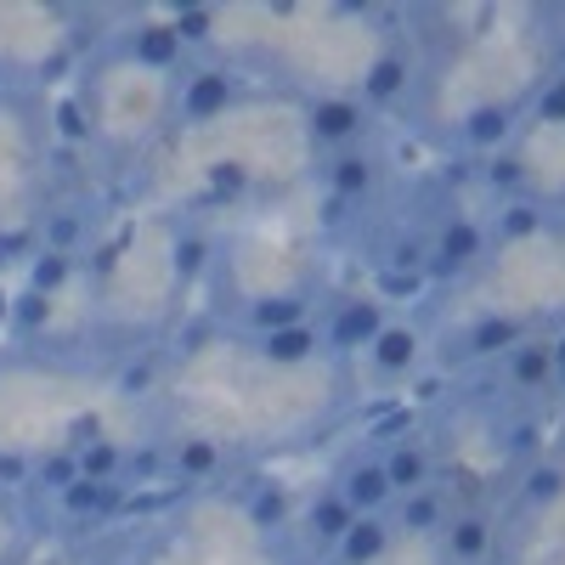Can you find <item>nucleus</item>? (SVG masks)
I'll list each match as a JSON object with an SVG mask.
<instances>
[{"label": "nucleus", "mask_w": 565, "mask_h": 565, "mask_svg": "<svg viewBox=\"0 0 565 565\" xmlns=\"http://www.w3.org/2000/svg\"><path fill=\"white\" fill-rule=\"evenodd\" d=\"M238 103H244V74L232 63H186L170 79V119L175 125H215Z\"/></svg>", "instance_id": "f257e3e1"}, {"label": "nucleus", "mask_w": 565, "mask_h": 565, "mask_svg": "<svg viewBox=\"0 0 565 565\" xmlns=\"http://www.w3.org/2000/svg\"><path fill=\"white\" fill-rule=\"evenodd\" d=\"M114 52L125 57V63H136L141 74H164V79H175L186 63V45L175 40V29H170V18H148V12H136V23L130 29H119L114 34Z\"/></svg>", "instance_id": "f03ea898"}, {"label": "nucleus", "mask_w": 565, "mask_h": 565, "mask_svg": "<svg viewBox=\"0 0 565 565\" xmlns=\"http://www.w3.org/2000/svg\"><path fill=\"white\" fill-rule=\"evenodd\" d=\"M373 130V114L345 97V90H322V97L306 103V136L317 153H345V148H362Z\"/></svg>", "instance_id": "7ed1b4c3"}, {"label": "nucleus", "mask_w": 565, "mask_h": 565, "mask_svg": "<svg viewBox=\"0 0 565 565\" xmlns=\"http://www.w3.org/2000/svg\"><path fill=\"white\" fill-rule=\"evenodd\" d=\"M487 249H492V232L476 215H447L430 232V271L424 277H463L487 260Z\"/></svg>", "instance_id": "20e7f679"}, {"label": "nucleus", "mask_w": 565, "mask_h": 565, "mask_svg": "<svg viewBox=\"0 0 565 565\" xmlns=\"http://www.w3.org/2000/svg\"><path fill=\"white\" fill-rule=\"evenodd\" d=\"M391 322V306L380 295H351L340 306H328V317L317 322L322 328V351H367L380 340V328Z\"/></svg>", "instance_id": "39448f33"}, {"label": "nucleus", "mask_w": 565, "mask_h": 565, "mask_svg": "<svg viewBox=\"0 0 565 565\" xmlns=\"http://www.w3.org/2000/svg\"><path fill=\"white\" fill-rule=\"evenodd\" d=\"M317 175H322V186H328V199H340V204H367L373 193L385 186V164H380V153L367 148H345V153H328L322 164H317Z\"/></svg>", "instance_id": "423d86ee"}, {"label": "nucleus", "mask_w": 565, "mask_h": 565, "mask_svg": "<svg viewBox=\"0 0 565 565\" xmlns=\"http://www.w3.org/2000/svg\"><path fill=\"white\" fill-rule=\"evenodd\" d=\"M407 85H413V52L407 45H385V52H373L367 68H362V108H391L396 97H407Z\"/></svg>", "instance_id": "0eeeda50"}, {"label": "nucleus", "mask_w": 565, "mask_h": 565, "mask_svg": "<svg viewBox=\"0 0 565 565\" xmlns=\"http://www.w3.org/2000/svg\"><path fill=\"white\" fill-rule=\"evenodd\" d=\"M514 130H521V108H514V103H481V108H469V114H463L458 141H463V148H476V153L487 159V153H503V148H509Z\"/></svg>", "instance_id": "6e6552de"}, {"label": "nucleus", "mask_w": 565, "mask_h": 565, "mask_svg": "<svg viewBox=\"0 0 565 565\" xmlns=\"http://www.w3.org/2000/svg\"><path fill=\"white\" fill-rule=\"evenodd\" d=\"M90 226L85 221V210L79 204H45L40 215H34V238H40V249H57V255H85L90 249Z\"/></svg>", "instance_id": "1a4fd4ad"}, {"label": "nucleus", "mask_w": 565, "mask_h": 565, "mask_svg": "<svg viewBox=\"0 0 565 565\" xmlns=\"http://www.w3.org/2000/svg\"><path fill=\"white\" fill-rule=\"evenodd\" d=\"M373 367H380V380H407V373L424 362V328L413 322H385L380 340L367 345Z\"/></svg>", "instance_id": "9d476101"}, {"label": "nucleus", "mask_w": 565, "mask_h": 565, "mask_svg": "<svg viewBox=\"0 0 565 565\" xmlns=\"http://www.w3.org/2000/svg\"><path fill=\"white\" fill-rule=\"evenodd\" d=\"M548 204L537 199V193H521V199H509V204H498V215H492V244L498 249H509V244H532V238H543L548 232Z\"/></svg>", "instance_id": "9b49d317"}, {"label": "nucleus", "mask_w": 565, "mask_h": 565, "mask_svg": "<svg viewBox=\"0 0 565 565\" xmlns=\"http://www.w3.org/2000/svg\"><path fill=\"white\" fill-rule=\"evenodd\" d=\"M125 503V481H74V487H63L57 492V509H63V521H74V526H97V521H108V514Z\"/></svg>", "instance_id": "f8f14e48"}, {"label": "nucleus", "mask_w": 565, "mask_h": 565, "mask_svg": "<svg viewBox=\"0 0 565 565\" xmlns=\"http://www.w3.org/2000/svg\"><path fill=\"white\" fill-rule=\"evenodd\" d=\"M503 380L514 391H532V396L554 391V351H548V340L543 334H526L521 345L503 356Z\"/></svg>", "instance_id": "ddd939ff"}, {"label": "nucleus", "mask_w": 565, "mask_h": 565, "mask_svg": "<svg viewBox=\"0 0 565 565\" xmlns=\"http://www.w3.org/2000/svg\"><path fill=\"white\" fill-rule=\"evenodd\" d=\"M334 492L351 503V514H385V509L396 503V492H391V481H385L380 458H362V463H351L345 476H340V487H334Z\"/></svg>", "instance_id": "4468645a"}, {"label": "nucleus", "mask_w": 565, "mask_h": 565, "mask_svg": "<svg viewBox=\"0 0 565 565\" xmlns=\"http://www.w3.org/2000/svg\"><path fill=\"white\" fill-rule=\"evenodd\" d=\"M441 543H447V559H452V565H481V559L492 554V521H487L481 509L447 514Z\"/></svg>", "instance_id": "2eb2a0df"}, {"label": "nucleus", "mask_w": 565, "mask_h": 565, "mask_svg": "<svg viewBox=\"0 0 565 565\" xmlns=\"http://www.w3.org/2000/svg\"><path fill=\"white\" fill-rule=\"evenodd\" d=\"M521 340H526V322H521V317L487 311V317L463 334V356H469V362H492V356H509Z\"/></svg>", "instance_id": "dca6fc26"}, {"label": "nucleus", "mask_w": 565, "mask_h": 565, "mask_svg": "<svg viewBox=\"0 0 565 565\" xmlns=\"http://www.w3.org/2000/svg\"><path fill=\"white\" fill-rule=\"evenodd\" d=\"M380 469H385V481H391L396 498L424 492V487H430V476H436V463H430V452H424V441H391L385 458H380Z\"/></svg>", "instance_id": "f3484780"}, {"label": "nucleus", "mask_w": 565, "mask_h": 565, "mask_svg": "<svg viewBox=\"0 0 565 565\" xmlns=\"http://www.w3.org/2000/svg\"><path fill=\"white\" fill-rule=\"evenodd\" d=\"M391 521H385V514H356V521H351V532L334 543V559L340 565H380L385 559V548H391Z\"/></svg>", "instance_id": "a211bd4d"}, {"label": "nucleus", "mask_w": 565, "mask_h": 565, "mask_svg": "<svg viewBox=\"0 0 565 565\" xmlns=\"http://www.w3.org/2000/svg\"><path fill=\"white\" fill-rule=\"evenodd\" d=\"M476 181L487 186V193H492L498 204H509V199L532 193V164H526L521 153H514V148H503V153H487V159H481Z\"/></svg>", "instance_id": "6ab92c4d"}, {"label": "nucleus", "mask_w": 565, "mask_h": 565, "mask_svg": "<svg viewBox=\"0 0 565 565\" xmlns=\"http://www.w3.org/2000/svg\"><path fill=\"white\" fill-rule=\"evenodd\" d=\"M322 351V328L317 322H295V328H277V334L260 340V362L271 367H300Z\"/></svg>", "instance_id": "aec40b11"}, {"label": "nucleus", "mask_w": 565, "mask_h": 565, "mask_svg": "<svg viewBox=\"0 0 565 565\" xmlns=\"http://www.w3.org/2000/svg\"><path fill=\"white\" fill-rule=\"evenodd\" d=\"M210 260H215L210 232H204L199 221H181V226H175V238H170V271H175L181 282H193V277L210 271Z\"/></svg>", "instance_id": "412c9836"}, {"label": "nucleus", "mask_w": 565, "mask_h": 565, "mask_svg": "<svg viewBox=\"0 0 565 565\" xmlns=\"http://www.w3.org/2000/svg\"><path fill=\"white\" fill-rule=\"evenodd\" d=\"M441 526H447V503H441V492H436V487H424V492H407V498H396V521H391V532L430 537V532H441Z\"/></svg>", "instance_id": "4be33fe9"}, {"label": "nucleus", "mask_w": 565, "mask_h": 565, "mask_svg": "<svg viewBox=\"0 0 565 565\" xmlns=\"http://www.w3.org/2000/svg\"><path fill=\"white\" fill-rule=\"evenodd\" d=\"M351 521H356V514H351V503H345L334 487L317 492L311 509H306V532H311V543H322V548H334V543L351 532Z\"/></svg>", "instance_id": "5701e85b"}, {"label": "nucleus", "mask_w": 565, "mask_h": 565, "mask_svg": "<svg viewBox=\"0 0 565 565\" xmlns=\"http://www.w3.org/2000/svg\"><path fill=\"white\" fill-rule=\"evenodd\" d=\"M244 322H249L255 334L266 340V334H277V328L311 322V300H306V295H260V300L244 311Z\"/></svg>", "instance_id": "b1692460"}, {"label": "nucleus", "mask_w": 565, "mask_h": 565, "mask_svg": "<svg viewBox=\"0 0 565 565\" xmlns=\"http://www.w3.org/2000/svg\"><path fill=\"white\" fill-rule=\"evenodd\" d=\"M68 452H74V463H79L85 481H125V447H119V441L90 436V441H74Z\"/></svg>", "instance_id": "393cba45"}, {"label": "nucleus", "mask_w": 565, "mask_h": 565, "mask_svg": "<svg viewBox=\"0 0 565 565\" xmlns=\"http://www.w3.org/2000/svg\"><path fill=\"white\" fill-rule=\"evenodd\" d=\"M74 271H79V260L74 255H57V249H34V260H29V289L34 295H45V300H57L68 282H74Z\"/></svg>", "instance_id": "a878e982"}, {"label": "nucleus", "mask_w": 565, "mask_h": 565, "mask_svg": "<svg viewBox=\"0 0 565 565\" xmlns=\"http://www.w3.org/2000/svg\"><path fill=\"white\" fill-rule=\"evenodd\" d=\"M215 23H221L215 7H175V12H170V29H175V40L186 45V57L210 52V45H215Z\"/></svg>", "instance_id": "bb28decb"}, {"label": "nucleus", "mask_w": 565, "mask_h": 565, "mask_svg": "<svg viewBox=\"0 0 565 565\" xmlns=\"http://www.w3.org/2000/svg\"><path fill=\"white\" fill-rule=\"evenodd\" d=\"M559 498H565V469H559L554 458H532L526 476H521V503L548 509V503H559Z\"/></svg>", "instance_id": "cd10ccee"}, {"label": "nucleus", "mask_w": 565, "mask_h": 565, "mask_svg": "<svg viewBox=\"0 0 565 565\" xmlns=\"http://www.w3.org/2000/svg\"><path fill=\"white\" fill-rule=\"evenodd\" d=\"M170 469H175L181 481H210L215 469H221V447H215V441H204V436H186V441H175Z\"/></svg>", "instance_id": "c85d7f7f"}, {"label": "nucleus", "mask_w": 565, "mask_h": 565, "mask_svg": "<svg viewBox=\"0 0 565 565\" xmlns=\"http://www.w3.org/2000/svg\"><path fill=\"white\" fill-rule=\"evenodd\" d=\"M282 521H289V492H282L277 481L249 487V526L255 532H277Z\"/></svg>", "instance_id": "c756f323"}, {"label": "nucleus", "mask_w": 565, "mask_h": 565, "mask_svg": "<svg viewBox=\"0 0 565 565\" xmlns=\"http://www.w3.org/2000/svg\"><path fill=\"white\" fill-rule=\"evenodd\" d=\"M521 114H526L532 125H565V74H548V79H537Z\"/></svg>", "instance_id": "7c9ffc66"}, {"label": "nucleus", "mask_w": 565, "mask_h": 565, "mask_svg": "<svg viewBox=\"0 0 565 565\" xmlns=\"http://www.w3.org/2000/svg\"><path fill=\"white\" fill-rule=\"evenodd\" d=\"M79 481V463H74V452L68 447H57V452H45V458H34V476H29V487L34 492H63V487H74Z\"/></svg>", "instance_id": "2f4dec72"}, {"label": "nucleus", "mask_w": 565, "mask_h": 565, "mask_svg": "<svg viewBox=\"0 0 565 565\" xmlns=\"http://www.w3.org/2000/svg\"><path fill=\"white\" fill-rule=\"evenodd\" d=\"M52 306L57 300H45V295H34V289H23L18 300H12V334L18 340H34V334H45V328H52Z\"/></svg>", "instance_id": "473e14b6"}, {"label": "nucleus", "mask_w": 565, "mask_h": 565, "mask_svg": "<svg viewBox=\"0 0 565 565\" xmlns=\"http://www.w3.org/2000/svg\"><path fill=\"white\" fill-rule=\"evenodd\" d=\"M52 119H57V141H68V148H85L90 130H97V125H90V114H85V97H79V90H68V97L52 103Z\"/></svg>", "instance_id": "72a5a7b5"}, {"label": "nucleus", "mask_w": 565, "mask_h": 565, "mask_svg": "<svg viewBox=\"0 0 565 565\" xmlns=\"http://www.w3.org/2000/svg\"><path fill=\"white\" fill-rule=\"evenodd\" d=\"M380 266H391V271H430V232H396Z\"/></svg>", "instance_id": "f704fd0d"}, {"label": "nucleus", "mask_w": 565, "mask_h": 565, "mask_svg": "<svg viewBox=\"0 0 565 565\" xmlns=\"http://www.w3.org/2000/svg\"><path fill=\"white\" fill-rule=\"evenodd\" d=\"M537 447H543V418H514L503 430V452L509 458H537Z\"/></svg>", "instance_id": "c9c22d12"}, {"label": "nucleus", "mask_w": 565, "mask_h": 565, "mask_svg": "<svg viewBox=\"0 0 565 565\" xmlns=\"http://www.w3.org/2000/svg\"><path fill=\"white\" fill-rule=\"evenodd\" d=\"M34 249H40V238H34V226H0V271H7L12 260H34Z\"/></svg>", "instance_id": "e433bc0d"}, {"label": "nucleus", "mask_w": 565, "mask_h": 565, "mask_svg": "<svg viewBox=\"0 0 565 565\" xmlns=\"http://www.w3.org/2000/svg\"><path fill=\"white\" fill-rule=\"evenodd\" d=\"M210 193L226 199V204L244 199V193H249V170H244V164H215V170H210Z\"/></svg>", "instance_id": "4c0bfd02"}, {"label": "nucleus", "mask_w": 565, "mask_h": 565, "mask_svg": "<svg viewBox=\"0 0 565 565\" xmlns=\"http://www.w3.org/2000/svg\"><path fill=\"white\" fill-rule=\"evenodd\" d=\"M29 476H34V458H23V452H0V487H29Z\"/></svg>", "instance_id": "58836bf2"}, {"label": "nucleus", "mask_w": 565, "mask_h": 565, "mask_svg": "<svg viewBox=\"0 0 565 565\" xmlns=\"http://www.w3.org/2000/svg\"><path fill=\"white\" fill-rule=\"evenodd\" d=\"M148 385H153V362H125V367H119V391H125V396H141Z\"/></svg>", "instance_id": "ea45409f"}, {"label": "nucleus", "mask_w": 565, "mask_h": 565, "mask_svg": "<svg viewBox=\"0 0 565 565\" xmlns=\"http://www.w3.org/2000/svg\"><path fill=\"white\" fill-rule=\"evenodd\" d=\"M548 351H554V391H565V334H554Z\"/></svg>", "instance_id": "a19ab883"}, {"label": "nucleus", "mask_w": 565, "mask_h": 565, "mask_svg": "<svg viewBox=\"0 0 565 565\" xmlns=\"http://www.w3.org/2000/svg\"><path fill=\"white\" fill-rule=\"evenodd\" d=\"M554 74H565V34L554 40Z\"/></svg>", "instance_id": "79ce46f5"}, {"label": "nucleus", "mask_w": 565, "mask_h": 565, "mask_svg": "<svg viewBox=\"0 0 565 565\" xmlns=\"http://www.w3.org/2000/svg\"><path fill=\"white\" fill-rule=\"evenodd\" d=\"M7 317H12V295H7V289H0V322H7Z\"/></svg>", "instance_id": "37998d69"}, {"label": "nucleus", "mask_w": 565, "mask_h": 565, "mask_svg": "<svg viewBox=\"0 0 565 565\" xmlns=\"http://www.w3.org/2000/svg\"><path fill=\"white\" fill-rule=\"evenodd\" d=\"M7 74H12V63H7V57H0V85H7Z\"/></svg>", "instance_id": "c03bdc74"}, {"label": "nucleus", "mask_w": 565, "mask_h": 565, "mask_svg": "<svg viewBox=\"0 0 565 565\" xmlns=\"http://www.w3.org/2000/svg\"><path fill=\"white\" fill-rule=\"evenodd\" d=\"M97 565H114V559H97Z\"/></svg>", "instance_id": "a18cd8bd"}]
</instances>
